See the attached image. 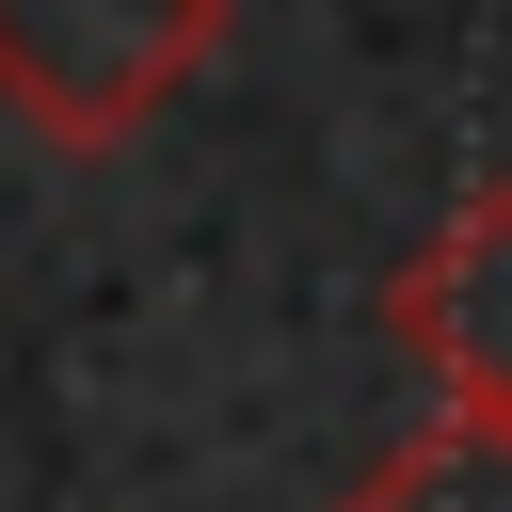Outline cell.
Returning <instances> with one entry per match:
<instances>
[{"label":"cell","instance_id":"cell-3","mask_svg":"<svg viewBox=\"0 0 512 512\" xmlns=\"http://www.w3.org/2000/svg\"><path fill=\"white\" fill-rule=\"evenodd\" d=\"M336 512H512V416H432V432L384 448Z\"/></svg>","mask_w":512,"mask_h":512},{"label":"cell","instance_id":"cell-2","mask_svg":"<svg viewBox=\"0 0 512 512\" xmlns=\"http://www.w3.org/2000/svg\"><path fill=\"white\" fill-rule=\"evenodd\" d=\"M384 336L432 368L448 416H512V176H480L384 288Z\"/></svg>","mask_w":512,"mask_h":512},{"label":"cell","instance_id":"cell-1","mask_svg":"<svg viewBox=\"0 0 512 512\" xmlns=\"http://www.w3.org/2000/svg\"><path fill=\"white\" fill-rule=\"evenodd\" d=\"M224 48V0H0V112L64 160L160 128Z\"/></svg>","mask_w":512,"mask_h":512}]
</instances>
